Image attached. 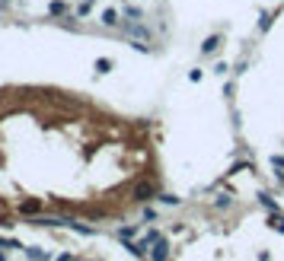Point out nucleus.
I'll list each match as a JSON object with an SVG mask.
<instances>
[{"label": "nucleus", "instance_id": "nucleus-1", "mask_svg": "<svg viewBox=\"0 0 284 261\" xmlns=\"http://www.w3.org/2000/svg\"><path fill=\"white\" fill-rule=\"evenodd\" d=\"M122 32L131 35L134 42H150V29H147L140 19H125V22H122Z\"/></svg>", "mask_w": 284, "mask_h": 261}, {"label": "nucleus", "instance_id": "nucleus-2", "mask_svg": "<svg viewBox=\"0 0 284 261\" xmlns=\"http://www.w3.org/2000/svg\"><path fill=\"white\" fill-rule=\"evenodd\" d=\"M131 198L137 201V204H147V201H153V198H157V185H153V182H140V185H134Z\"/></svg>", "mask_w": 284, "mask_h": 261}, {"label": "nucleus", "instance_id": "nucleus-3", "mask_svg": "<svg viewBox=\"0 0 284 261\" xmlns=\"http://www.w3.org/2000/svg\"><path fill=\"white\" fill-rule=\"evenodd\" d=\"M150 261H169V242L163 239V236L150 245Z\"/></svg>", "mask_w": 284, "mask_h": 261}, {"label": "nucleus", "instance_id": "nucleus-4", "mask_svg": "<svg viewBox=\"0 0 284 261\" xmlns=\"http://www.w3.org/2000/svg\"><path fill=\"white\" fill-rule=\"evenodd\" d=\"M39 210H42V201H39V198H29V201H22V204H19L22 217H35Z\"/></svg>", "mask_w": 284, "mask_h": 261}, {"label": "nucleus", "instance_id": "nucleus-5", "mask_svg": "<svg viewBox=\"0 0 284 261\" xmlns=\"http://www.w3.org/2000/svg\"><path fill=\"white\" fill-rule=\"evenodd\" d=\"M271 169H275V179L284 182V156H281V153H275V156H271Z\"/></svg>", "mask_w": 284, "mask_h": 261}, {"label": "nucleus", "instance_id": "nucleus-6", "mask_svg": "<svg viewBox=\"0 0 284 261\" xmlns=\"http://www.w3.org/2000/svg\"><path fill=\"white\" fill-rule=\"evenodd\" d=\"M220 48V35H211V39H205V45H201V54H214Z\"/></svg>", "mask_w": 284, "mask_h": 261}, {"label": "nucleus", "instance_id": "nucleus-7", "mask_svg": "<svg viewBox=\"0 0 284 261\" xmlns=\"http://www.w3.org/2000/svg\"><path fill=\"white\" fill-rule=\"evenodd\" d=\"M26 255H29V261H51V255L48 252H42V248H26Z\"/></svg>", "mask_w": 284, "mask_h": 261}, {"label": "nucleus", "instance_id": "nucleus-8", "mask_svg": "<svg viewBox=\"0 0 284 261\" xmlns=\"http://www.w3.org/2000/svg\"><path fill=\"white\" fill-rule=\"evenodd\" d=\"M67 10H70V7L64 4V0H54V4L48 7V13H51V16H67Z\"/></svg>", "mask_w": 284, "mask_h": 261}, {"label": "nucleus", "instance_id": "nucleus-9", "mask_svg": "<svg viewBox=\"0 0 284 261\" xmlns=\"http://www.w3.org/2000/svg\"><path fill=\"white\" fill-rule=\"evenodd\" d=\"M102 26H109V29L118 26V13H115V10H102Z\"/></svg>", "mask_w": 284, "mask_h": 261}, {"label": "nucleus", "instance_id": "nucleus-10", "mask_svg": "<svg viewBox=\"0 0 284 261\" xmlns=\"http://www.w3.org/2000/svg\"><path fill=\"white\" fill-rule=\"evenodd\" d=\"M134 236H137V226H122V230H118V239H122V242H131Z\"/></svg>", "mask_w": 284, "mask_h": 261}, {"label": "nucleus", "instance_id": "nucleus-11", "mask_svg": "<svg viewBox=\"0 0 284 261\" xmlns=\"http://www.w3.org/2000/svg\"><path fill=\"white\" fill-rule=\"evenodd\" d=\"M67 230H74V233H80V236H93V233H96L93 226H83V223H77V220H70V226H67Z\"/></svg>", "mask_w": 284, "mask_h": 261}, {"label": "nucleus", "instance_id": "nucleus-12", "mask_svg": "<svg viewBox=\"0 0 284 261\" xmlns=\"http://www.w3.org/2000/svg\"><path fill=\"white\" fill-rule=\"evenodd\" d=\"M109 70H112V61H109V57H99V61H96V74H109Z\"/></svg>", "mask_w": 284, "mask_h": 261}, {"label": "nucleus", "instance_id": "nucleus-13", "mask_svg": "<svg viewBox=\"0 0 284 261\" xmlns=\"http://www.w3.org/2000/svg\"><path fill=\"white\" fill-rule=\"evenodd\" d=\"M157 201H160V204H166V207H176V204H179V198H176V194H157Z\"/></svg>", "mask_w": 284, "mask_h": 261}, {"label": "nucleus", "instance_id": "nucleus-14", "mask_svg": "<svg viewBox=\"0 0 284 261\" xmlns=\"http://www.w3.org/2000/svg\"><path fill=\"white\" fill-rule=\"evenodd\" d=\"M268 223H271V230H278V233H284V213H275V217H271Z\"/></svg>", "mask_w": 284, "mask_h": 261}, {"label": "nucleus", "instance_id": "nucleus-15", "mask_svg": "<svg viewBox=\"0 0 284 261\" xmlns=\"http://www.w3.org/2000/svg\"><path fill=\"white\" fill-rule=\"evenodd\" d=\"M125 19H144V13L137 7H125Z\"/></svg>", "mask_w": 284, "mask_h": 261}, {"label": "nucleus", "instance_id": "nucleus-16", "mask_svg": "<svg viewBox=\"0 0 284 261\" xmlns=\"http://www.w3.org/2000/svg\"><path fill=\"white\" fill-rule=\"evenodd\" d=\"M259 201H262V207H268V210H275V198H271V194H259Z\"/></svg>", "mask_w": 284, "mask_h": 261}, {"label": "nucleus", "instance_id": "nucleus-17", "mask_svg": "<svg viewBox=\"0 0 284 261\" xmlns=\"http://www.w3.org/2000/svg\"><path fill=\"white\" fill-rule=\"evenodd\" d=\"M77 16H90V0H83V4L77 7Z\"/></svg>", "mask_w": 284, "mask_h": 261}, {"label": "nucleus", "instance_id": "nucleus-18", "mask_svg": "<svg viewBox=\"0 0 284 261\" xmlns=\"http://www.w3.org/2000/svg\"><path fill=\"white\" fill-rule=\"evenodd\" d=\"M227 204H230V194H220V198H217V210H223Z\"/></svg>", "mask_w": 284, "mask_h": 261}, {"label": "nucleus", "instance_id": "nucleus-19", "mask_svg": "<svg viewBox=\"0 0 284 261\" xmlns=\"http://www.w3.org/2000/svg\"><path fill=\"white\" fill-rule=\"evenodd\" d=\"M144 220H153V223H157V210H153V207H144Z\"/></svg>", "mask_w": 284, "mask_h": 261}, {"label": "nucleus", "instance_id": "nucleus-20", "mask_svg": "<svg viewBox=\"0 0 284 261\" xmlns=\"http://www.w3.org/2000/svg\"><path fill=\"white\" fill-rule=\"evenodd\" d=\"M0 261H7V248H0Z\"/></svg>", "mask_w": 284, "mask_h": 261}, {"label": "nucleus", "instance_id": "nucleus-21", "mask_svg": "<svg viewBox=\"0 0 284 261\" xmlns=\"http://www.w3.org/2000/svg\"><path fill=\"white\" fill-rule=\"evenodd\" d=\"M58 261H74V258H70V255H61V258H58Z\"/></svg>", "mask_w": 284, "mask_h": 261}, {"label": "nucleus", "instance_id": "nucleus-22", "mask_svg": "<svg viewBox=\"0 0 284 261\" xmlns=\"http://www.w3.org/2000/svg\"><path fill=\"white\" fill-rule=\"evenodd\" d=\"M0 4H10V0H0Z\"/></svg>", "mask_w": 284, "mask_h": 261}, {"label": "nucleus", "instance_id": "nucleus-23", "mask_svg": "<svg viewBox=\"0 0 284 261\" xmlns=\"http://www.w3.org/2000/svg\"><path fill=\"white\" fill-rule=\"evenodd\" d=\"M90 4H93V0H90Z\"/></svg>", "mask_w": 284, "mask_h": 261}]
</instances>
